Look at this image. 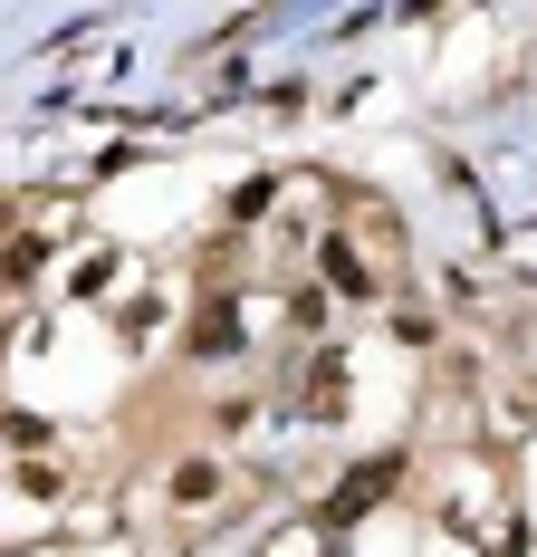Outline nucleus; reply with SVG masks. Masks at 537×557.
<instances>
[{"label": "nucleus", "instance_id": "1", "mask_svg": "<svg viewBox=\"0 0 537 557\" xmlns=\"http://www.w3.org/2000/svg\"><path fill=\"white\" fill-rule=\"evenodd\" d=\"M317 260H326V278H336L346 298H375V288H384V278L365 270V260H355V240H336V231H326V240H317Z\"/></svg>", "mask_w": 537, "mask_h": 557}, {"label": "nucleus", "instance_id": "2", "mask_svg": "<svg viewBox=\"0 0 537 557\" xmlns=\"http://www.w3.org/2000/svg\"><path fill=\"white\" fill-rule=\"evenodd\" d=\"M394 481H403V461H394V451H384V461H365V471H355V481H346V491H336V509H326V519H355V509L375 500V491H394Z\"/></svg>", "mask_w": 537, "mask_h": 557}, {"label": "nucleus", "instance_id": "3", "mask_svg": "<svg viewBox=\"0 0 537 557\" xmlns=\"http://www.w3.org/2000/svg\"><path fill=\"white\" fill-rule=\"evenodd\" d=\"M230 336H240V308H230V298H202V318H192V356H221V346H230Z\"/></svg>", "mask_w": 537, "mask_h": 557}, {"label": "nucleus", "instance_id": "4", "mask_svg": "<svg viewBox=\"0 0 537 557\" xmlns=\"http://www.w3.org/2000/svg\"><path fill=\"white\" fill-rule=\"evenodd\" d=\"M298 404H308V413H336V404H346V356H317V366H308V385H298Z\"/></svg>", "mask_w": 537, "mask_h": 557}, {"label": "nucleus", "instance_id": "5", "mask_svg": "<svg viewBox=\"0 0 537 557\" xmlns=\"http://www.w3.org/2000/svg\"><path fill=\"white\" fill-rule=\"evenodd\" d=\"M212 491H221V461H212V451H192V461H173V500H192V509H202Z\"/></svg>", "mask_w": 537, "mask_h": 557}, {"label": "nucleus", "instance_id": "6", "mask_svg": "<svg viewBox=\"0 0 537 557\" xmlns=\"http://www.w3.org/2000/svg\"><path fill=\"white\" fill-rule=\"evenodd\" d=\"M288 327H298V336L326 327V288H298V298H288Z\"/></svg>", "mask_w": 537, "mask_h": 557}]
</instances>
